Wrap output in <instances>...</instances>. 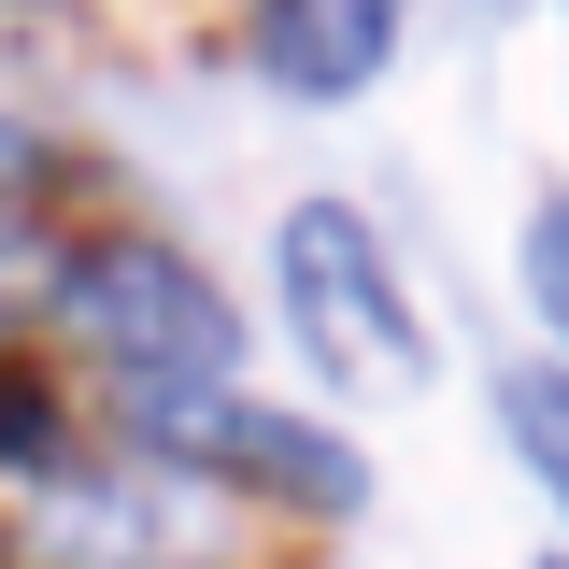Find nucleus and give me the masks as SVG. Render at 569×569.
I'll list each match as a JSON object with an SVG mask.
<instances>
[{"mask_svg":"<svg viewBox=\"0 0 569 569\" xmlns=\"http://www.w3.org/2000/svg\"><path fill=\"white\" fill-rule=\"evenodd\" d=\"M527 299H541V328L569 342V186L527 213Z\"/></svg>","mask_w":569,"mask_h":569,"instance_id":"nucleus-6","label":"nucleus"},{"mask_svg":"<svg viewBox=\"0 0 569 569\" xmlns=\"http://www.w3.org/2000/svg\"><path fill=\"white\" fill-rule=\"evenodd\" d=\"M399 43V0H271V71L299 100H356Z\"/></svg>","mask_w":569,"mask_h":569,"instance_id":"nucleus-4","label":"nucleus"},{"mask_svg":"<svg viewBox=\"0 0 569 569\" xmlns=\"http://www.w3.org/2000/svg\"><path fill=\"white\" fill-rule=\"evenodd\" d=\"M0 456H43V399L29 385H0Z\"/></svg>","mask_w":569,"mask_h":569,"instance_id":"nucleus-7","label":"nucleus"},{"mask_svg":"<svg viewBox=\"0 0 569 569\" xmlns=\"http://www.w3.org/2000/svg\"><path fill=\"white\" fill-rule=\"evenodd\" d=\"M58 313L114 356L129 385H228V356H242L228 299H213L171 242H100V257H71V271H58Z\"/></svg>","mask_w":569,"mask_h":569,"instance_id":"nucleus-2","label":"nucleus"},{"mask_svg":"<svg viewBox=\"0 0 569 569\" xmlns=\"http://www.w3.org/2000/svg\"><path fill=\"white\" fill-rule=\"evenodd\" d=\"M129 441L142 456H213V470H242V485H271V498H313V512H356L370 498L356 441L271 427V413H242V399H213V385H129Z\"/></svg>","mask_w":569,"mask_h":569,"instance_id":"nucleus-3","label":"nucleus"},{"mask_svg":"<svg viewBox=\"0 0 569 569\" xmlns=\"http://www.w3.org/2000/svg\"><path fill=\"white\" fill-rule=\"evenodd\" d=\"M271 284H284V328L299 356L328 370V385H427V328L399 271H385V242L356 228V200H299L271 228Z\"/></svg>","mask_w":569,"mask_h":569,"instance_id":"nucleus-1","label":"nucleus"},{"mask_svg":"<svg viewBox=\"0 0 569 569\" xmlns=\"http://www.w3.org/2000/svg\"><path fill=\"white\" fill-rule=\"evenodd\" d=\"M498 427H512V456L541 470V498L569 512V370H498Z\"/></svg>","mask_w":569,"mask_h":569,"instance_id":"nucleus-5","label":"nucleus"},{"mask_svg":"<svg viewBox=\"0 0 569 569\" xmlns=\"http://www.w3.org/2000/svg\"><path fill=\"white\" fill-rule=\"evenodd\" d=\"M29 284H58V271H43V257L14 242V213H0V299H29Z\"/></svg>","mask_w":569,"mask_h":569,"instance_id":"nucleus-8","label":"nucleus"}]
</instances>
